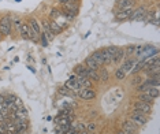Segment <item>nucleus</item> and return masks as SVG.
<instances>
[{
	"instance_id": "f257e3e1",
	"label": "nucleus",
	"mask_w": 160,
	"mask_h": 134,
	"mask_svg": "<svg viewBox=\"0 0 160 134\" xmlns=\"http://www.w3.org/2000/svg\"><path fill=\"white\" fill-rule=\"evenodd\" d=\"M11 26H12V18L11 16H3L0 19V33L1 36H8L11 34Z\"/></svg>"
},
{
	"instance_id": "f03ea898",
	"label": "nucleus",
	"mask_w": 160,
	"mask_h": 134,
	"mask_svg": "<svg viewBox=\"0 0 160 134\" xmlns=\"http://www.w3.org/2000/svg\"><path fill=\"white\" fill-rule=\"evenodd\" d=\"M130 120H132L134 125H137V126H144V125H146V122H148L146 116H145L144 114L138 112V111H136V110H134L133 115L130 116Z\"/></svg>"
},
{
	"instance_id": "7ed1b4c3",
	"label": "nucleus",
	"mask_w": 160,
	"mask_h": 134,
	"mask_svg": "<svg viewBox=\"0 0 160 134\" xmlns=\"http://www.w3.org/2000/svg\"><path fill=\"white\" fill-rule=\"evenodd\" d=\"M78 96L82 100H92L96 97V92L92 88H80L78 89Z\"/></svg>"
},
{
	"instance_id": "20e7f679",
	"label": "nucleus",
	"mask_w": 160,
	"mask_h": 134,
	"mask_svg": "<svg viewBox=\"0 0 160 134\" xmlns=\"http://www.w3.org/2000/svg\"><path fill=\"white\" fill-rule=\"evenodd\" d=\"M134 110L141 112V114H151L152 112V105L148 104V103H144V101H141V100H138V101L134 103Z\"/></svg>"
},
{
	"instance_id": "39448f33",
	"label": "nucleus",
	"mask_w": 160,
	"mask_h": 134,
	"mask_svg": "<svg viewBox=\"0 0 160 134\" xmlns=\"http://www.w3.org/2000/svg\"><path fill=\"white\" fill-rule=\"evenodd\" d=\"M138 130V126L134 125V123L129 119V120H124L123 125H122V131H124L126 134H136Z\"/></svg>"
},
{
	"instance_id": "423d86ee",
	"label": "nucleus",
	"mask_w": 160,
	"mask_h": 134,
	"mask_svg": "<svg viewBox=\"0 0 160 134\" xmlns=\"http://www.w3.org/2000/svg\"><path fill=\"white\" fill-rule=\"evenodd\" d=\"M146 8L145 7H140V8H137L136 11H133L132 16H130V19L132 21H142L144 19V16L146 15Z\"/></svg>"
},
{
	"instance_id": "0eeeda50",
	"label": "nucleus",
	"mask_w": 160,
	"mask_h": 134,
	"mask_svg": "<svg viewBox=\"0 0 160 134\" xmlns=\"http://www.w3.org/2000/svg\"><path fill=\"white\" fill-rule=\"evenodd\" d=\"M118 1V6H119L120 11H124V10H133L136 1L134 0H116Z\"/></svg>"
},
{
	"instance_id": "6e6552de",
	"label": "nucleus",
	"mask_w": 160,
	"mask_h": 134,
	"mask_svg": "<svg viewBox=\"0 0 160 134\" xmlns=\"http://www.w3.org/2000/svg\"><path fill=\"white\" fill-rule=\"evenodd\" d=\"M64 86L70 88L73 91H78V89H80V85H78V81H77V75L75 74L70 75V78L66 81V85H64Z\"/></svg>"
},
{
	"instance_id": "1a4fd4ad",
	"label": "nucleus",
	"mask_w": 160,
	"mask_h": 134,
	"mask_svg": "<svg viewBox=\"0 0 160 134\" xmlns=\"http://www.w3.org/2000/svg\"><path fill=\"white\" fill-rule=\"evenodd\" d=\"M43 29H44V34H45V37L49 40V41H52L53 40V37H55V34L52 33V30H51V26H49V21H44L43 22Z\"/></svg>"
},
{
	"instance_id": "9d476101",
	"label": "nucleus",
	"mask_w": 160,
	"mask_h": 134,
	"mask_svg": "<svg viewBox=\"0 0 160 134\" xmlns=\"http://www.w3.org/2000/svg\"><path fill=\"white\" fill-rule=\"evenodd\" d=\"M133 14V10H124V11H119L118 14L115 15V19L116 21H126V19H130V16Z\"/></svg>"
},
{
	"instance_id": "9b49d317",
	"label": "nucleus",
	"mask_w": 160,
	"mask_h": 134,
	"mask_svg": "<svg viewBox=\"0 0 160 134\" xmlns=\"http://www.w3.org/2000/svg\"><path fill=\"white\" fill-rule=\"evenodd\" d=\"M134 64H136V60H134V59H129V60H126V62H124L122 66H120V68L123 70L124 74H129V73L133 70Z\"/></svg>"
},
{
	"instance_id": "f8f14e48",
	"label": "nucleus",
	"mask_w": 160,
	"mask_h": 134,
	"mask_svg": "<svg viewBox=\"0 0 160 134\" xmlns=\"http://www.w3.org/2000/svg\"><path fill=\"white\" fill-rule=\"evenodd\" d=\"M63 8L66 10V11H73V12H78V6H77V3L74 1V0H70V1H67V3L63 4Z\"/></svg>"
},
{
	"instance_id": "ddd939ff",
	"label": "nucleus",
	"mask_w": 160,
	"mask_h": 134,
	"mask_svg": "<svg viewBox=\"0 0 160 134\" xmlns=\"http://www.w3.org/2000/svg\"><path fill=\"white\" fill-rule=\"evenodd\" d=\"M86 78H89L90 81H95V82H99L100 81V77H99V73L96 70H86Z\"/></svg>"
},
{
	"instance_id": "4468645a",
	"label": "nucleus",
	"mask_w": 160,
	"mask_h": 134,
	"mask_svg": "<svg viewBox=\"0 0 160 134\" xmlns=\"http://www.w3.org/2000/svg\"><path fill=\"white\" fill-rule=\"evenodd\" d=\"M29 26H30V28H32L33 30L37 33V34H41V26H40V24H38V21H37L36 18H32V19H30Z\"/></svg>"
},
{
	"instance_id": "2eb2a0df",
	"label": "nucleus",
	"mask_w": 160,
	"mask_h": 134,
	"mask_svg": "<svg viewBox=\"0 0 160 134\" xmlns=\"http://www.w3.org/2000/svg\"><path fill=\"white\" fill-rule=\"evenodd\" d=\"M90 58H92V59L95 60V62H96V64H97V66H99V67L104 64V60H103V58H101V53H100V51L93 52Z\"/></svg>"
},
{
	"instance_id": "dca6fc26",
	"label": "nucleus",
	"mask_w": 160,
	"mask_h": 134,
	"mask_svg": "<svg viewBox=\"0 0 160 134\" xmlns=\"http://www.w3.org/2000/svg\"><path fill=\"white\" fill-rule=\"evenodd\" d=\"M144 93H146V95L153 97V99H156L157 96H159V86H149Z\"/></svg>"
},
{
	"instance_id": "f3484780",
	"label": "nucleus",
	"mask_w": 160,
	"mask_h": 134,
	"mask_svg": "<svg viewBox=\"0 0 160 134\" xmlns=\"http://www.w3.org/2000/svg\"><path fill=\"white\" fill-rule=\"evenodd\" d=\"M28 38L32 40L33 43H38V40H40V34H37L34 30H33L30 26H29V30H28Z\"/></svg>"
},
{
	"instance_id": "a211bd4d",
	"label": "nucleus",
	"mask_w": 160,
	"mask_h": 134,
	"mask_svg": "<svg viewBox=\"0 0 160 134\" xmlns=\"http://www.w3.org/2000/svg\"><path fill=\"white\" fill-rule=\"evenodd\" d=\"M85 66H86V68H89V70H96L99 68V66L96 64V62L89 56V58H86V60H85Z\"/></svg>"
},
{
	"instance_id": "6ab92c4d",
	"label": "nucleus",
	"mask_w": 160,
	"mask_h": 134,
	"mask_svg": "<svg viewBox=\"0 0 160 134\" xmlns=\"http://www.w3.org/2000/svg\"><path fill=\"white\" fill-rule=\"evenodd\" d=\"M160 75L159 74H155V75H151V78L146 79V82L149 83V86H159V82H160Z\"/></svg>"
},
{
	"instance_id": "aec40b11",
	"label": "nucleus",
	"mask_w": 160,
	"mask_h": 134,
	"mask_svg": "<svg viewBox=\"0 0 160 134\" xmlns=\"http://www.w3.org/2000/svg\"><path fill=\"white\" fill-rule=\"evenodd\" d=\"M86 66L85 64H78V66L75 67V73L74 74L75 75H82V77H86Z\"/></svg>"
},
{
	"instance_id": "412c9836",
	"label": "nucleus",
	"mask_w": 160,
	"mask_h": 134,
	"mask_svg": "<svg viewBox=\"0 0 160 134\" xmlns=\"http://www.w3.org/2000/svg\"><path fill=\"white\" fill-rule=\"evenodd\" d=\"M144 67H145V62H144V60L136 62V64H134V67H133V70L130 71V73H133V74H136V73H138V71L144 70Z\"/></svg>"
},
{
	"instance_id": "4be33fe9",
	"label": "nucleus",
	"mask_w": 160,
	"mask_h": 134,
	"mask_svg": "<svg viewBox=\"0 0 160 134\" xmlns=\"http://www.w3.org/2000/svg\"><path fill=\"white\" fill-rule=\"evenodd\" d=\"M123 58H124L123 48H118V52L115 53V56H112V60H114V62H120Z\"/></svg>"
},
{
	"instance_id": "5701e85b",
	"label": "nucleus",
	"mask_w": 160,
	"mask_h": 134,
	"mask_svg": "<svg viewBox=\"0 0 160 134\" xmlns=\"http://www.w3.org/2000/svg\"><path fill=\"white\" fill-rule=\"evenodd\" d=\"M100 53H101V58H103V60H104V64H108V63H111V62H112V56L110 55V53H108L105 49H101Z\"/></svg>"
},
{
	"instance_id": "b1692460",
	"label": "nucleus",
	"mask_w": 160,
	"mask_h": 134,
	"mask_svg": "<svg viewBox=\"0 0 160 134\" xmlns=\"http://www.w3.org/2000/svg\"><path fill=\"white\" fill-rule=\"evenodd\" d=\"M28 30H29V24H21L19 33L22 34V37L25 40H28Z\"/></svg>"
},
{
	"instance_id": "393cba45",
	"label": "nucleus",
	"mask_w": 160,
	"mask_h": 134,
	"mask_svg": "<svg viewBox=\"0 0 160 134\" xmlns=\"http://www.w3.org/2000/svg\"><path fill=\"white\" fill-rule=\"evenodd\" d=\"M49 26H51V30H52L53 34H58V33L62 32V28L56 24L55 21H49Z\"/></svg>"
},
{
	"instance_id": "a878e982",
	"label": "nucleus",
	"mask_w": 160,
	"mask_h": 134,
	"mask_svg": "<svg viewBox=\"0 0 160 134\" xmlns=\"http://www.w3.org/2000/svg\"><path fill=\"white\" fill-rule=\"evenodd\" d=\"M138 100H141V101H144V103H148V104H152L153 103V97H151V96H148L146 93H142V95L140 96V99Z\"/></svg>"
},
{
	"instance_id": "bb28decb",
	"label": "nucleus",
	"mask_w": 160,
	"mask_h": 134,
	"mask_svg": "<svg viewBox=\"0 0 160 134\" xmlns=\"http://www.w3.org/2000/svg\"><path fill=\"white\" fill-rule=\"evenodd\" d=\"M134 49H136V45H129V47H126L123 49L124 51V56H130L134 53Z\"/></svg>"
},
{
	"instance_id": "cd10ccee",
	"label": "nucleus",
	"mask_w": 160,
	"mask_h": 134,
	"mask_svg": "<svg viewBox=\"0 0 160 134\" xmlns=\"http://www.w3.org/2000/svg\"><path fill=\"white\" fill-rule=\"evenodd\" d=\"M115 78L116 79H124V78H126V74L123 73L122 68H118V70L115 71Z\"/></svg>"
},
{
	"instance_id": "c85d7f7f",
	"label": "nucleus",
	"mask_w": 160,
	"mask_h": 134,
	"mask_svg": "<svg viewBox=\"0 0 160 134\" xmlns=\"http://www.w3.org/2000/svg\"><path fill=\"white\" fill-rule=\"evenodd\" d=\"M99 77H100V81H104V82L108 81V73L105 70H101L100 73H99Z\"/></svg>"
},
{
	"instance_id": "c756f323",
	"label": "nucleus",
	"mask_w": 160,
	"mask_h": 134,
	"mask_svg": "<svg viewBox=\"0 0 160 134\" xmlns=\"http://www.w3.org/2000/svg\"><path fill=\"white\" fill-rule=\"evenodd\" d=\"M105 51H107L111 56H115V53L118 52V47H114V45H111V47H108Z\"/></svg>"
},
{
	"instance_id": "7c9ffc66",
	"label": "nucleus",
	"mask_w": 160,
	"mask_h": 134,
	"mask_svg": "<svg viewBox=\"0 0 160 134\" xmlns=\"http://www.w3.org/2000/svg\"><path fill=\"white\" fill-rule=\"evenodd\" d=\"M14 105H15L16 108H22V107H23V103H22V100H21V99L16 97V99L14 100Z\"/></svg>"
},
{
	"instance_id": "2f4dec72",
	"label": "nucleus",
	"mask_w": 160,
	"mask_h": 134,
	"mask_svg": "<svg viewBox=\"0 0 160 134\" xmlns=\"http://www.w3.org/2000/svg\"><path fill=\"white\" fill-rule=\"evenodd\" d=\"M40 37H41V41H43V47H48V38L45 37L44 33H41Z\"/></svg>"
},
{
	"instance_id": "473e14b6",
	"label": "nucleus",
	"mask_w": 160,
	"mask_h": 134,
	"mask_svg": "<svg viewBox=\"0 0 160 134\" xmlns=\"http://www.w3.org/2000/svg\"><path fill=\"white\" fill-rule=\"evenodd\" d=\"M88 130H89V133H93V131L96 130V125H95V123H89Z\"/></svg>"
},
{
	"instance_id": "72a5a7b5",
	"label": "nucleus",
	"mask_w": 160,
	"mask_h": 134,
	"mask_svg": "<svg viewBox=\"0 0 160 134\" xmlns=\"http://www.w3.org/2000/svg\"><path fill=\"white\" fill-rule=\"evenodd\" d=\"M56 1L60 4H64V3H67V1H70V0H56Z\"/></svg>"
},
{
	"instance_id": "f704fd0d",
	"label": "nucleus",
	"mask_w": 160,
	"mask_h": 134,
	"mask_svg": "<svg viewBox=\"0 0 160 134\" xmlns=\"http://www.w3.org/2000/svg\"><path fill=\"white\" fill-rule=\"evenodd\" d=\"M4 99H6V97H4L3 95H0V104H3L4 103Z\"/></svg>"
},
{
	"instance_id": "c9c22d12",
	"label": "nucleus",
	"mask_w": 160,
	"mask_h": 134,
	"mask_svg": "<svg viewBox=\"0 0 160 134\" xmlns=\"http://www.w3.org/2000/svg\"><path fill=\"white\" fill-rule=\"evenodd\" d=\"M28 68H29V70H30V71H33V73H36V70H34V68H33L32 66H28Z\"/></svg>"
},
{
	"instance_id": "e433bc0d",
	"label": "nucleus",
	"mask_w": 160,
	"mask_h": 134,
	"mask_svg": "<svg viewBox=\"0 0 160 134\" xmlns=\"http://www.w3.org/2000/svg\"><path fill=\"white\" fill-rule=\"evenodd\" d=\"M116 134H126V133H124V131H122V130H120V131H118V133H116Z\"/></svg>"
},
{
	"instance_id": "4c0bfd02",
	"label": "nucleus",
	"mask_w": 160,
	"mask_h": 134,
	"mask_svg": "<svg viewBox=\"0 0 160 134\" xmlns=\"http://www.w3.org/2000/svg\"><path fill=\"white\" fill-rule=\"evenodd\" d=\"M71 134H78V131H77V130H73V131H71Z\"/></svg>"
},
{
	"instance_id": "58836bf2",
	"label": "nucleus",
	"mask_w": 160,
	"mask_h": 134,
	"mask_svg": "<svg viewBox=\"0 0 160 134\" xmlns=\"http://www.w3.org/2000/svg\"><path fill=\"white\" fill-rule=\"evenodd\" d=\"M1 134H12V133H10V131H4V133H1Z\"/></svg>"
},
{
	"instance_id": "ea45409f",
	"label": "nucleus",
	"mask_w": 160,
	"mask_h": 134,
	"mask_svg": "<svg viewBox=\"0 0 160 134\" xmlns=\"http://www.w3.org/2000/svg\"><path fill=\"white\" fill-rule=\"evenodd\" d=\"M0 37H1V33H0Z\"/></svg>"
},
{
	"instance_id": "a19ab883",
	"label": "nucleus",
	"mask_w": 160,
	"mask_h": 134,
	"mask_svg": "<svg viewBox=\"0 0 160 134\" xmlns=\"http://www.w3.org/2000/svg\"><path fill=\"white\" fill-rule=\"evenodd\" d=\"M74 1H75V0H74Z\"/></svg>"
}]
</instances>
